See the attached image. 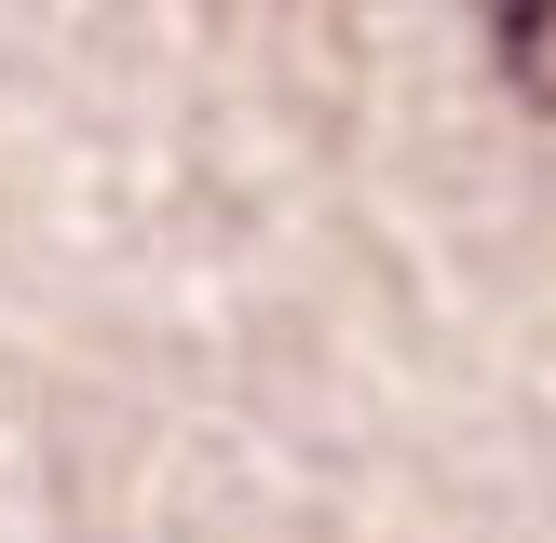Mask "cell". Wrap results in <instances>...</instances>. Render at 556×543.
Here are the masks:
<instances>
[{"label": "cell", "mask_w": 556, "mask_h": 543, "mask_svg": "<svg viewBox=\"0 0 556 543\" xmlns=\"http://www.w3.org/2000/svg\"><path fill=\"white\" fill-rule=\"evenodd\" d=\"M462 14H476V41H489V68H503V96L556 123V0H462Z\"/></svg>", "instance_id": "cell-1"}]
</instances>
